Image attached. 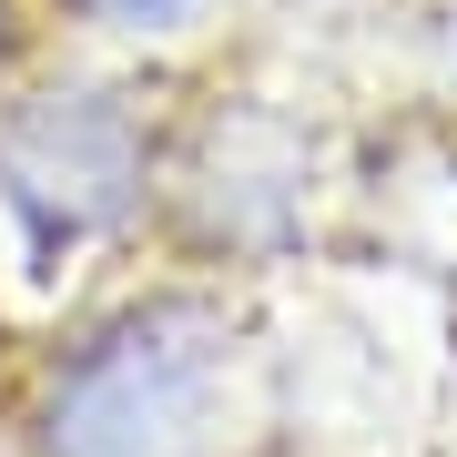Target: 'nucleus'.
<instances>
[{
  "label": "nucleus",
  "instance_id": "nucleus-1",
  "mask_svg": "<svg viewBox=\"0 0 457 457\" xmlns=\"http://www.w3.org/2000/svg\"><path fill=\"white\" fill-rule=\"evenodd\" d=\"M245 326L204 285L122 295L31 376V457H213L234 417Z\"/></svg>",
  "mask_w": 457,
  "mask_h": 457
},
{
  "label": "nucleus",
  "instance_id": "nucleus-3",
  "mask_svg": "<svg viewBox=\"0 0 457 457\" xmlns=\"http://www.w3.org/2000/svg\"><path fill=\"white\" fill-rule=\"evenodd\" d=\"M305 194H315V143L305 122L275 112L254 92H213V112L194 122L173 163V213L204 254H275L305 234Z\"/></svg>",
  "mask_w": 457,
  "mask_h": 457
},
{
  "label": "nucleus",
  "instance_id": "nucleus-2",
  "mask_svg": "<svg viewBox=\"0 0 457 457\" xmlns=\"http://www.w3.org/2000/svg\"><path fill=\"white\" fill-rule=\"evenodd\" d=\"M163 194V132L122 82H41L0 102V245L31 285L122 245Z\"/></svg>",
  "mask_w": 457,
  "mask_h": 457
},
{
  "label": "nucleus",
  "instance_id": "nucleus-5",
  "mask_svg": "<svg viewBox=\"0 0 457 457\" xmlns=\"http://www.w3.org/2000/svg\"><path fill=\"white\" fill-rule=\"evenodd\" d=\"M437 71H447V82H457V0H447V11H437Z\"/></svg>",
  "mask_w": 457,
  "mask_h": 457
},
{
  "label": "nucleus",
  "instance_id": "nucleus-6",
  "mask_svg": "<svg viewBox=\"0 0 457 457\" xmlns=\"http://www.w3.org/2000/svg\"><path fill=\"white\" fill-rule=\"evenodd\" d=\"M11 51H21V0H0V71H11Z\"/></svg>",
  "mask_w": 457,
  "mask_h": 457
},
{
  "label": "nucleus",
  "instance_id": "nucleus-4",
  "mask_svg": "<svg viewBox=\"0 0 457 457\" xmlns=\"http://www.w3.org/2000/svg\"><path fill=\"white\" fill-rule=\"evenodd\" d=\"M62 21H82L102 41H194L213 21L234 11V0H51Z\"/></svg>",
  "mask_w": 457,
  "mask_h": 457
}]
</instances>
